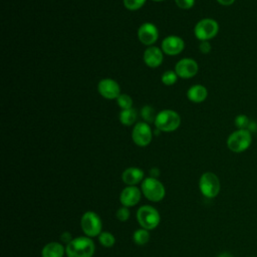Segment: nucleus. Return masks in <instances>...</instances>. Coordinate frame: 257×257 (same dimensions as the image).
Masks as SVG:
<instances>
[{
  "label": "nucleus",
  "instance_id": "obj_1",
  "mask_svg": "<svg viewBox=\"0 0 257 257\" xmlns=\"http://www.w3.org/2000/svg\"><path fill=\"white\" fill-rule=\"evenodd\" d=\"M95 246L90 237L81 236L73 238L65 247L67 257H92Z\"/></svg>",
  "mask_w": 257,
  "mask_h": 257
},
{
  "label": "nucleus",
  "instance_id": "obj_2",
  "mask_svg": "<svg viewBox=\"0 0 257 257\" xmlns=\"http://www.w3.org/2000/svg\"><path fill=\"white\" fill-rule=\"evenodd\" d=\"M154 123L160 132L171 133L180 126L181 117L180 114L173 109H163L157 113Z\"/></svg>",
  "mask_w": 257,
  "mask_h": 257
},
{
  "label": "nucleus",
  "instance_id": "obj_3",
  "mask_svg": "<svg viewBox=\"0 0 257 257\" xmlns=\"http://www.w3.org/2000/svg\"><path fill=\"white\" fill-rule=\"evenodd\" d=\"M137 220L142 228L153 230L158 227L161 222L160 213L156 208L150 205H144L137 211Z\"/></svg>",
  "mask_w": 257,
  "mask_h": 257
},
{
  "label": "nucleus",
  "instance_id": "obj_4",
  "mask_svg": "<svg viewBox=\"0 0 257 257\" xmlns=\"http://www.w3.org/2000/svg\"><path fill=\"white\" fill-rule=\"evenodd\" d=\"M142 193L148 200L159 202L164 199L166 190L164 185L157 178L148 177L142 182Z\"/></svg>",
  "mask_w": 257,
  "mask_h": 257
},
{
  "label": "nucleus",
  "instance_id": "obj_5",
  "mask_svg": "<svg viewBox=\"0 0 257 257\" xmlns=\"http://www.w3.org/2000/svg\"><path fill=\"white\" fill-rule=\"evenodd\" d=\"M252 143V136L248 130H237L227 139V147L234 153L246 151Z\"/></svg>",
  "mask_w": 257,
  "mask_h": 257
},
{
  "label": "nucleus",
  "instance_id": "obj_6",
  "mask_svg": "<svg viewBox=\"0 0 257 257\" xmlns=\"http://www.w3.org/2000/svg\"><path fill=\"white\" fill-rule=\"evenodd\" d=\"M219 31V24L212 18H204L197 22L194 28V34L200 41H209L214 38Z\"/></svg>",
  "mask_w": 257,
  "mask_h": 257
},
{
  "label": "nucleus",
  "instance_id": "obj_7",
  "mask_svg": "<svg viewBox=\"0 0 257 257\" xmlns=\"http://www.w3.org/2000/svg\"><path fill=\"white\" fill-rule=\"evenodd\" d=\"M199 189L206 198H215L221 189L219 178L212 172L204 173L199 180Z\"/></svg>",
  "mask_w": 257,
  "mask_h": 257
},
{
  "label": "nucleus",
  "instance_id": "obj_8",
  "mask_svg": "<svg viewBox=\"0 0 257 257\" xmlns=\"http://www.w3.org/2000/svg\"><path fill=\"white\" fill-rule=\"evenodd\" d=\"M80 227L87 237H96L102 231V223L99 216L92 211L85 212L80 219Z\"/></svg>",
  "mask_w": 257,
  "mask_h": 257
},
{
  "label": "nucleus",
  "instance_id": "obj_9",
  "mask_svg": "<svg viewBox=\"0 0 257 257\" xmlns=\"http://www.w3.org/2000/svg\"><path fill=\"white\" fill-rule=\"evenodd\" d=\"M132 139L139 147H147L153 139V132L150 124L146 121H140L135 124L132 132Z\"/></svg>",
  "mask_w": 257,
  "mask_h": 257
},
{
  "label": "nucleus",
  "instance_id": "obj_10",
  "mask_svg": "<svg viewBox=\"0 0 257 257\" xmlns=\"http://www.w3.org/2000/svg\"><path fill=\"white\" fill-rule=\"evenodd\" d=\"M138 38L144 45L152 46L159 38V30L155 24L145 22L138 29Z\"/></svg>",
  "mask_w": 257,
  "mask_h": 257
},
{
  "label": "nucleus",
  "instance_id": "obj_11",
  "mask_svg": "<svg viewBox=\"0 0 257 257\" xmlns=\"http://www.w3.org/2000/svg\"><path fill=\"white\" fill-rule=\"evenodd\" d=\"M198 63L193 58H182L175 65V71L177 75L185 79L195 76L198 72Z\"/></svg>",
  "mask_w": 257,
  "mask_h": 257
},
{
  "label": "nucleus",
  "instance_id": "obj_12",
  "mask_svg": "<svg viewBox=\"0 0 257 257\" xmlns=\"http://www.w3.org/2000/svg\"><path fill=\"white\" fill-rule=\"evenodd\" d=\"M161 47L165 54L174 56L180 54L184 50L185 41L180 36L169 35L163 39Z\"/></svg>",
  "mask_w": 257,
  "mask_h": 257
},
{
  "label": "nucleus",
  "instance_id": "obj_13",
  "mask_svg": "<svg viewBox=\"0 0 257 257\" xmlns=\"http://www.w3.org/2000/svg\"><path fill=\"white\" fill-rule=\"evenodd\" d=\"M99 94L106 99H116L120 94L118 83L111 78H103L97 84Z\"/></svg>",
  "mask_w": 257,
  "mask_h": 257
},
{
  "label": "nucleus",
  "instance_id": "obj_14",
  "mask_svg": "<svg viewBox=\"0 0 257 257\" xmlns=\"http://www.w3.org/2000/svg\"><path fill=\"white\" fill-rule=\"evenodd\" d=\"M142 193L136 186H126L119 195V201L124 207L136 206L141 200Z\"/></svg>",
  "mask_w": 257,
  "mask_h": 257
},
{
  "label": "nucleus",
  "instance_id": "obj_15",
  "mask_svg": "<svg viewBox=\"0 0 257 257\" xmlns=\"http://www.w3.org/2000/svg\"><path fill=\"white\" fill-rule=\"evenodd\" d=\"M163 50L157 46H149L143 55L144 62L151 68H156L159 67L163 63L164 55H163Z\"/></svg>",
  "mask_w": 257,
  "mask_h": 257
},
{
  "label": "nucleus",
  "instance_id": "obj_16",
  "mask_svg": "<svg viewBox=\"0 0 257 257\" xmlns=\"http://www.w3.org/2000/svg\"><path fill=\"white\" fill-rule=\"evenodd\" d=\"M121 179L127 186H136L144 180V171L137 167H130L122 172Z\"/></svg>",
  "mask_w": 257,
  "mask_h": 257
},
{
  "label": "nucleus",
  "instance_id": "obj_17",
  "mask_svg": "<svg viewBox=\"0 0 257 257\" xmlns=\"http://www.w3.org/2000/svg\"><path fill=\"white\" fill-rule=\"evenodd\" d=\"M208 96L207 88L202 84H195L192 85L187 91V97L192 102L200 103L203 102Z\"/></svg>",
  "mask_w": 257,
  "mask_h": 257
},
{
  "label": "nucleus",
  "instance_id": "obj_18",
  "mask_svg": "<svg viewBox=\"0 0 257 257\" xmlns=\"http://www.w3.org/2000/svg\"><path fill=\"white\" fill-rule=\"evenodd\" d=\"M65 253V248L62 244L58 242L47 243L41 251L42 257H63Z\"/></svg>",
  "mask_w": 257,
  "mask_h": 257
},
{
  "label": "nucleus",
  "instance_id": "obj_19",
  "mask_svg": "<svg viewBox=\"0 0 257 257\" xmlns=\"http://www.w3.org/2000/svg\"><path fill=\"white\" fill-rule=\"evenodd\" d=\"M118 118H119V121L123 125H126V126L132 125L137 120V111L133 107L126 108V109H121L119 112Z\"/></svg>",
  "mask_w": 257,
  "mask_h": 257
},
{
  "label": "nucleus",
  "instance_id": "obj_20",
  "mask_svg": "<svg viewBox=\"0 0 257 257\" xmlns=\"http://www.w3.org/2000/svg\"><path fill=\"white\" fill-rule=\"evenodd\" d=\"M133 239H134V242L136 244H138V245H145V244H147L150 241L149 230L144 229V228L136 230L134 232Z\"/></svg>",
  "mask_w": 257,
  "mask_h": 257
},
{
  "label": "nucleus",
  "instance_id": "obj_21",
  "mask_svg": "<svg viewBox=\"0 0 257 257\" xmlns=\"http://www.w3.org/2000/svg\"><path fill=\"white\" fill-rule=\"evenodd\" d=\"M97 237H98L99 243H100L103 247L109 248V247L113 246L114 243H115V238H114V236H113L110 232H108V231H102Z\"/></svg>",
  "mask_w": 257,
  "mask_h": 257
},
{
  "label": "nucleus",
  "instance_id": "obj_22",
  "mask_svg": "<svg viewBox=\"0 0 257 257\" xmlns=\"http://www.w3.org/2000/svg\"><path fill=\"white\" fill-rule=\"evenodd\" d=\"M141 115L145 119L146 122H153L156 119L157 113L155 112V109L151 105H145L143 106L141 110Z\"/></svg>",
  "mask_w": 257,
  "mask_h": 257
},
{
  "label": "nucleus",
  "instance_id": "obj_23",
  "mask_svg": "<svg viewBox=\"0 0 257 257\" xmlns=\"http://www.w3.org/2000/svg\"><path fill=\"white\" fill-rule=\"evenodd\" d=\"M178 75L175 70H167L162 75V82L165 85H173L178 80Z\"/></svg>",
  "mask_w": 257,
  "mask_h": 257
},
{
  "label": "nucleus",
  "instance_id": "obj_24",
  "mask_svg": "<svg viewBox=\"0 0 257 257\" xmlns=\"http://www.w3.org/2000/svg\"><path fill=\"white\" fill-rule=\"evenodd\" d=\"M116 103L121 109H126L133 107V99L130 95L120 93L119 96L116 98Z\"/></svg>",
  "mask_w": 257,
  "mask_h": 257
},
{
  "label": "nucleus",
  "instance_id": "obj_25",
  "mask_svg": "<svg viewBox=\"0 0 257 257\" xmlns=\"http://www.w3.org/2000/svg\"><path fill=\"white\" fill-rule=\"evenodd\" d=\"M235 125L238 127V130H248L250 126V119L245 114H239L235 117Z\"/></svg>",
  "mask_w": 257,
  "mask_h": 257
},
{
  "label": "nucleus",
  "instance_id": "obj_26",
  "mask_svg": "<svg viewBox=\"0 0 257 257\" xmlns=\"http://www.w3.org/2000/svg\"><path fill=\"white\" fill-rule=\"evenodd\" d=\"M147 0H123V5L127 10L135 11L142 8Z\"/></svg>",
  "mask_w": 257,
  "mask_h": 257
},
{
  "label": "nucleus",
  "instance_id": "obj_27",
  "mask_svg": "<svg viewBox=\"0 0 257 257\" xmlns=\"http://www.w3.org/2000/svg\"><path fill=\"white\" fill-rule=\"evenodd\" d=\"M130 215H131V213H130L128 208H127V207H124V206L118 208L117 211H116V213H115L116 219H117L118 221H120V222H125L126 220H128Z\"/></svg>",
  "mask_w": 257,
  "mask_h": 257
},
{
  "label": "nucleus",
  "instance_id": "obj_28",
  "mask_svg": "<svg viewBox=\"0 0 257 257\" xmlns=\"http://www.w3.org/2000/svg\"><path fill=\"white\" fill-rule=\"evenodd\" d=\"M175 3L181 9H190L195 5V0H175Z\"/></svg>",
  "mask_w": 257,
  "mask_h": 257
},
{
  "label": "nucleus",
  "instance_id": "obj_29",
  "mask_svg": "<svg viewBox=\"0 0 257 257\" xmlns=\"http://www.w3.org/2000/svg\"><path fill=\"white\" fill-rule=\"evenodd\" d=\"M199 49L202 53L204 54H207L211 51L212 47H211V44L209 43V41H201L200 45H199Z\"/></svg>",
  "mask_w": 257,
  "mask_h": 257
},
{
  "label": "nucleus",
  "instance_id": "obj_30",
  "mask_svg": "<svg viewBox=\"0 0 257 257\" xmlns=\"http://www.w3.org/2000/svg\"><path fill=\"white\" fill-rule=\"evenodd\" d=\"M216 1L223 6H230L235 2V0H216Z\"/></svg>",
  "mask_w": 257,
  "mask_h": 257
},
{
  "label": "nucleus",
  "instance_id": "obj_31",
  "mask_svg": "<svg viewBox=\"0 0 257 257\" xmlns=\"http://www.w3.org/2000/svg\"><path fill=\"white\" fill-rule=\"evenodd\" d=\"M218 257H234V256L228 252H224V253H221Z\"/></svg>",
  "mask_w": 257,
  "mask_h": 257
},
{
  "label": "nucleus",
  "instance_id": "obj_32",
  "mask_svg": "<svg viewBox=\"0 0 257 257\" xmlns=\"http://www.w3.org/2000/svg\"><path fill=\"white\" fill-rule=\"evenodd\" d=\"M153 1H155V2H160V1H164V0H153Z\"/></svg>",
  "mask_w": 257,
  "mask_h": 257
}]
</instances>
